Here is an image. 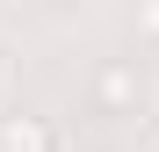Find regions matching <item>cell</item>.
<instances>
[{"instance_id":"obj_1","label":"cell","mask_w":159,"mask_h":152,"mask_svg":"<svg viewBox=\"0 0 159 152\" xmlns=\"http://www.w3.org/2000/svg\"><path fill=\"white\" fill-rule=\"evenodd\" d=\"M138 101H145V80H138L130 58H109L94 72V109L101 116H138Z\"/></svg>"},{"instance_id":"obj_3","label":"cell","mask_w":159,"mask_h":152,"mask_svg":"<svg viewBox=\"0 0 159 152\" xmlns=\"http://www.w3.org/2000/svg\"><path fill=\"white\" fill-rule=\"evenodd\" d=\"M138 22H145V36H159V0H145V7H138Z\"/></svg>"},{"instance_id":"obj_2","label":"cell","mask_w":159,"mask_h":152,"mask_svg":"<svg viewBox=\"0 0 159 152\" xmlns=\"http://www.w3.org/2000/svg\"><path fill=\"white\" fill-rule=\"evenodd\" d=\"M0 152H58V131L43 116H0Z\"/></svg>"}]
</instances>
